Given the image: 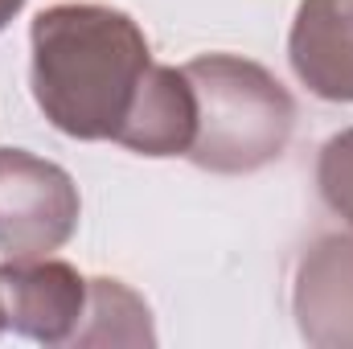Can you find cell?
Masks as SVG:
<instances>
[{"mask_svg":"<svg viewBox=\"0 0 353 349\" xmlns=\"http://www.w3.org/2000/svg\"><path fill=\"white\" fill-rule=\"evenodd\" d=\"M29 87L41 115L70 140H119L148 83L152 46L111 4L66 0L33 17Z\"/></svg>","mask_w":353,"mask_h":349,"instance_id":"6da1fadb","label":"cell"},{"mask_svg":"<svg viewBox=\"0 0 353 349\" xmlns=\"http://www.w3.org/2000/svg\"><path fill=\"white\" fill-rule=\"evenodd\" d=\"M181 70L197 103V132L185 161L205 173L239 177L259 173L288 152L296 99L267 66L239 54H201Z\"/></svg>","mask_w":353,"mask_h":349,"instance_id":"7a4b0ae2","label":"cell"},{"mask_svg":"<svg viewBox=\"0 0 353 349\" xmlns=\"http://www.w3.org/2000/svg\"><path fill=\"white\" fill-rule=\"evenodd\" d=\"M83 197L62 165L0 144V255L33 259L62 251L79 230Z\"/></svg>","mask_w":353,"mask_h":349,"instance_id":"3957f363","label":"cell"},{"mask_svg":"<svg viewBox=\"0 0 353 349\" xmlns=\"http://www.w3.org/2000/svg\"><path fill=\"white\" fill-rule=\"evenodd\" d=\"M87 296L90 279L62 259L33 255L0 263V329L37 346H74Z\"/></svg>","mask_w":353,"mask_h":349,"instance_id":"277c9868","label":"cell"},{"mask_svg":"<svg viewBox=\"0 0 353 349\" xmlns=\"http://www.w3.org/2000/svg\"><path fill=\"white\" fill-rule=\"evenodd\" d=\"M296 329L316 349H353V235H321L292 279Z\"/></svg>","mask_w":353,"mask_h":349,"instance_id":"5b68a950","label":"cell"},{"mask_svg":"<svg viewBox=\"0 0 353 349\" xmlns=\"http://www.w3.org/2000/svg\"><path fill=\"white\" fill-rule=\"evenodd\" d=\"M288 62L325 103H353V0H300Z\"/></svg>","mask_w":353,"mask_h":349,"instance_id":"8992f818","label":"cell"},{"mask_svg":"<svg viewBox=\"0 0 353 349\" xmlns=\"http://www.w3.org/2000/svg\"><path fill=\"white\" fill-rule=\"evenodd\" d=\"M197 132V103L181 66H152L115 144L140 157H185Z\"/></svg>","mask_w":353,"mask_h":349,"instance_id":"52a82bcc","label":"cell"},{"mask_svg":"<svg viewBox=\"0 0 353 349\" xmlns=\"http://www.w3.org/2000/svg\"><path fill=\"white\" fill-rule=\"evenodd\" d=\"M152 312L148 304L111 275H94L87 296V317L74 337V346H152Z\"/></svg>","mask_w":353,"mask_h":349,"instance_id":"ba28073f","label":"cell"},{"mask_svg":"<svg viewBox=\"0 0 353 349\" xmlns=\"http://www.w3.org/2000/svg\"><path fill=\"white\" fill-rule=\"evenodd\" d=\"M316 189L321 201L353 226V128H341L321 144L316 157Z\"/></svg>","mask_w":353,"mask_h":349,"instance_id":"9c48e42d","label":"cell"},{"mask_svg":"<svg viewBox=\"0 0 353 349\" xmlns=\"http://www.w3.org/2000/svg\"><path fill=\"white\" fill-rule=\"evenodd\" d=\"M21 8H25V0H0V33L12 25V17H17Z\"/></svg>","mask_w":353,"mask_h":349,"instance_id":"30bf717a","label":"cell"},{"mask_svg":"<svg viewBox=\"0 0 353 349\" xmlns=\"http://www.w3.org/2000/svg\"><path fill=\"white\" fill-rule=\"evenodd\" d=\"M0 333H4V329H0Z\"/></svg>","mask_w":353,"mask_h":349,"instance_id":"8fae6325","label":"cell"}]
</instances>
